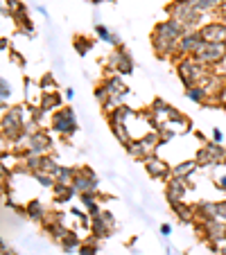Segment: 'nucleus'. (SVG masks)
<instances>
[{
	"mask_svg": "<svg viewBox=\"0 0 226 255\" xmlns=\"http://www.w3.org/2000/svg\"><path fill=\"white\" fill-rule=\"evenodd\" d=\"M186 34L183 25L174 18H168L163 23H159L152 32V45H154V52L159 57H170V54H177L179 50V41Z\"/></svg>",
	"mask_w": 226,
	"mask_h": 255,
	"instance_id": "obj_1",
	"label": "nucleus"
},
{
	"mask_svg": "<svg viewBox=\"0 0 226 255\" xmlns=\"http://www.w3.org/2000/svg\"><path fill=\"white\" fill-rule=\"evenodd\" d=\"M177 72H179V77H181V82L186 84V88L202 86V84L208 79V75H211L208 68L204 66L202 61H197L195 57H183L177 66Z\"/></svg>",
	"mask_w": 226,
	"mask_h": 255,
	"instance_id": "obj_2",
	"label": "nucleus"
},
{
	"mask_svg": "<svg viewBox=\"0 0 226 255\" xmlns=\"http://www.w3.org/2000/svg\"><path fill=\"white\" fill-rule=\"evenodd\" d=\"M50 127H52L57 133H61L63 138H70L72 133H77L79 122H77V116H75V111H72L70 106H63V109H59V111L52 113Z\"/></svg>",
	"mask_w": 226,
	"mask_h": 255,
	"instance_id": "obj_3",
	"label": "nucleus"
},
{
	"mask_svg": "<svg viewBox=\"0 0 226 255\" xmlns=\"http://www.w3.org/2000/svg\"><path fill=\"white\" fill-rule=\"evenodd\" d=\"M204 48H206V41H204L202 32H199V29H190V32H186L181 36V41H179L177 54L179 57H197Z\"/></svg>",
	"mask_w": 226,
	"mask_h": 255,
	"instance_id": "obj_4",
	"label": "nucleus"
},
{
	"mask_svg": "<svg viewBox=\"0 0 226 255\" xmlns=\"http://www.w3.org/2000/svg\"><path fill=\"white\" fill-rule=\"evenodd\" d=\"M72 188H75V192L79 194H88V192H97L100 190V178H97V174L93 172L91 167H77V176H75V183H72Z\"/></svg>",
	"mask_w": 226,
	"mask_h": 255,
	"instance_id": "obj_5",
	"label": "nucleus"
},
{
	"mask_svg": "<svg viewBox=\"0 0 226 255\" xmlns=\"http://www.w3.org/2000/svg\"><path fill=\"white\" fill-rule=\"evenodd\" d=\"M116 228H118V222H116V217H113V212L102 210L100 215L93 217L91 233L95 237H100V240H106L109 235H113V231H116Z\"/></svg>",
	"mask_w": 226,
	"mask_h": 255,
	"instance_id": "obj_6",
	"label": "nucleus"
},
{
	"mask_svg": "<svg viewBox=\"0 0 226 255\" xmlns=\"http://www.w3.org/2000/svg\"><path fill=\"white\" fill-rule=\"evenodd\" d=\"M188 181H190V178H177V176H170L168 181H165V199H168L170 206L183 203V199H186V192L190 190Z\"/></svg>",
	"mask_w": 226,
	"mask_h": 255,
	"instance_id": "obj_7",
	"label": "nucleus"
},
{
	"mask_svg": "<svg viewBox=\"0 0 226 255\" xmlns=\"http://www.w3.org/2000/svg\"><path fill=\"white\" fill-rule=\"evenodd\" d=\"M197 61H202L204 66H220L226 61V43H206V48L197 54Z\"/></svg>",
	"mask_w": 226,
	"mask_h": 255,
	"instance_id": "obj_8",
	"label": "nucleus"
},
{
	"mask_svg": "<svg viewBox=\"0 0 226 255\" xmlns=\"http://www.w3.org/2000/svg\"><path fill=\"white\" fill-rule=\"evenodd\" d=\"M143 163H145V172H147L152 178H159V181H168V178L172 176V167H170L165 160H161L156 154L149 156V158H145Z\"/></svg>",
	"mask_w": 226,
	"mask_h": 255,
	"instance_id": "obj_9",
	"label": "nucleus"
},
{
	"mask_svg": "<svg viewBox=\"0 0 226 255\" xmlns=\"http://www.w3.org/2000/svg\"><path fill=\"white\" fill-rule=\"evenodd\" d=\"M199 32H202L206 43H226V23H222V20H213L208 25H202Z\"/></svg>",
	"mask_w": 226,
	"mask_h": 255,
	"instance_id": "obj_10",
	"label": "nucleus"
},
{
	"mask_svg": "<svg viewBox=\"0 0 226 255\" xmlns=\"http://www.w3.org/2000/svg\"><path fill=\"white\" fill-rule=\"evenodd\" d=\"M61 104H63V100H61V95H59L57 91H54V93H43V91H41L39 109H41V111H43V113L59 111V109H61Z\"/></svg>",
	"mask_w": 226,
	"mask_h": 255,
	"instance_id": "obj_11",
	"label": "nucleus"
},
{
	"mask_svg": "<svg viewBox=\"0 0 226 255\" xmlns=\"http://www.w3.org/2000/svg\"><path fill=\"white\" fill-rule=\"evenodd\" d=\"M45 215H48V210H45V206L39 199H32V201L25 203V217H27V219H32V222H43Z\"/></svg>",
	"mask_w": 226,
	"mask_h": 255,
	"instance_id": "obj_12",
	"label": "nucleus"
},
{
	"mask_svg": "<svg viewBox=\"0 0 226 255\" xmlns=\"http://www.w3.org/2000/svg\"><path fill=\"white\" fill-rule=\"evenodd\" d=\"M199 169V165H197V160H183V163H179V165H174L172 167V176H177V178H190L195 172Z\"/></svg>",
	"mask_w": 226,
	"mask_h": 255,
	"instance_id": "obj_13",
	"label": "nucleus"
},
{
	"mask_svg": "<svg viewBox=\"0 0 226 255\" xmlns=\"http://www.w3.org/2000/svg\"><path fill=\"white\" fill-rule=\"evenodd\" d=\"M172 208V212L181 219V224H193L195 222V206H190V203H177V206H170Z\"/></svg>",
	"mask_w": 226,
	"mask_h": 255,
	"instance_id": "obj_14",
	"label": "nucleus"
},
{
	"mask_svg": "<svg viewBox=\"0 0 226 255\" xmlns=\"http://www.w3.org/2000/svg\"><path fill=\"white\" fill-rule=\"evenodd\" d=\"M59 244H61L63 253H72V251H79V246L84 244V240L75 231H66V235H63V240L59 242Z\"/></svg>",
	"mask_w": 226,
	"mask_h": 255,
	"instance_id": "obj_15",
	"label": "nucleus"
},
{
	"mask_svg": "<svg viewBox=\"0 0 226 255\" xmlns=\"http://www.w3.org/2000/svg\"><path fill=\"white\" fill-rule=\"evenodd\" d=\"M75 176H77V167H70V165H61L54 174V181L61 185H72L75 183Z\"/></svg>",
	"mask_w": 226,
	"mask_h": 255,
	"instance_id": "obj_16",
	"label": "nucleus"
},
{
	"mask_svg": "<svg viewBox=\"0 0 226 255\" xmlns=\"http://www.w3.org/2000/svg\"><path fill=\"white\" fill-rule=\"evenodd\" d=\"M111 131H113V135H116V140L122 144V147H129L131 144V133H129V129H127V125L125 122H111Z\"/></svg>",
	"mask_w": 226,
	"mask_h": 255,
	"instance_id": "obj_17",
	"label": "nucleus"
},
{
	"mask_svg": "<svg viewBox=\"0 0 226 255\" xmlns=\"http://www.w3.org/2000/svg\"><path fill=\"white\" fill-rule=\"evenodd\" d=\"M186 97L197 102V104H206V102H211L213 95L204 86H190V88H186Z\"/></svg>",
	"mask_w": 226,
	"mask_h": 255,
	"instance_id": "obj_18",
	"label": "nucleus"
},
{
	"mask_svg": "<svg viewBox=\"0 0 226 255\" xmlns=\"http://www.w3.org/2000/svg\"><path fill=\"white\" fill-rule=\"evenodd\" d=\"M54 201L57 203H66L70 201L72 197H77V192H75V188L72 185H61V183H54Z\"/></svg>",
	"mask_w": 226,
	"mask_h": 255,
	"instance_id": "obj_19",
	"label": "nucleus"
},
{
	"mask_svg": "<svg viewBox=\"0 0 226 255\" xmlns=\"http://www.w3.org/2000/svg\"><path fill=\"white\" fill-rule=\"evenodd\" d=\"M77 253L79 255H97V253H100V242H97V237L93 235V233L86 237V240H84V244L79 246Z\"/></svg>",
	"mask_w": 226,
	"mask_h": 255,
	"instance_id": "obj_20",
	"label": "nucleus"
},
{
	"mask_svg": "<svg viewBox=\"0 0 226 255\" xmlns=\"http://www.w3.org/2000/svg\"><path fill=\"white\" fill-rule=\"evenodd\" d=\"M72 45H75V52H77L79 57H86V54L93 50V39H86V36H75Z\"/></svg>",
	"mask_w": 226,
	"mask_h": 255,
	"instance_id": "obj_21",
	"label": "nucleus"
},
{
	"mask_svg": "<svg viewBox=\"0 0 226 255\" xmlns=\"http://www.w3.org/2000/svg\"><path fill=\"white\" fill-rule=\"evenodd\" d=\"M39 86H41V91H43V93H54V91H57V82H54V77L50 75V72L41 77Z\"/></svg>",
	"mask_w": 226,
	"mask_h": 255,
	"instance_id": "obj_22",
	"label": "nucleus"
},
{
	"mask_svg": "<svg viewBox=\"0 0 226 255\" xmlns=\"http://www.w3.org/2000/svg\"><path fill=\"white\" fill-rule=\"evenodd\" d=\"M95 34H97V36H100L102 41H106V43H109V39H111V34H113V32H111V29L106 27V25L95 23Z\"/></svg>",
	"mask_w": 226,
	"mask_h": 255,
	"instance_id": "obj_23",
	"label": "nucleus"
},
{
	"mask_svg": "<svg viewBox=\"0 0 226 255\" xmlns=\"http://www.w3.org/2000/svg\"><path fill=\"white\" fill-rule=\"evenodd\" d=\"M0 97H2V102H7L11 97V86H9V82H7V77L0 79Z\"/></svg>",
	"mask_w": 226,
	"mask_h": 255,
	"instance_id": "obj_24",
	"label": "nucleus"
},
{
	"mask_svg": "<svg viewBox=\"0 0 226 255\" xmlns=\"http://www.w3.org/2000/svg\"><path fill=\"white\" fill-rule=\"evenodd\" d=\"M217 219L226 222V199L224 201H217Z\"/></svg>",
	"mask_w": 226,
	"mask_h": 255,
	"instance_id": "obj_25",
	"label": "nucleus"
},
{
	"mask_svg": "<svg viewBox=\"0 0 226 255\" xmlns=\"http://www.w3.org/2000/svg\"><path fill=\"white\" fill-rule=\"evenodd\" d=\"M215 100H217V104H220V106H226V86L222 88L220 93H217V95H215Z\"/></svg>",
	"mask_w": 226,
	"mask_h": 255,
	"instance_id": "obj_26",
	"label": "nucleus"
},
{
	"mask_svg": "<svg viewBox=\"0 0 226 255\" xmlns=\"http://www.w3.org/2000/svg\"><path fill=\"white\" fill-rule=\"evenodd\" d=\"M222 140H224V133H222V129H213V142H217V144H222Z\"/></svg>",
	"mask_w": 226,
	"mask_h": 255,
	"instance_id": "obj_27",
	"label": "nucleus"
},
{
	"mask_svg": "<svg viewBox=\"0 0 226 255\" xmlns=\"http://www.w3.org/2000/svg\"><path fill=\"white\" fill-rule=\"evenodd\" d=\"M215 185L222 190V192H226V174H222V176L217 178V181H215Z\"/></svg>",
	"mask_w": 226,
	"mask_h": 255,
	"instance_id": "obj_28",
	"label": "nucleus"
},
{
	"mask_svg": "<svg viewBox=\"0 0 226 255\" xmlns=\"http://www.w3.org/2000/svg\"><path fill=\"white\" fill-rule=\"evenodd\" d=\"M161 235L170 237V235H172V226H170V224H163V226H161Z\"/></svg>",
	"mask_w": 226,
	"mask_h": 255,
	"instance_id": "obj_29",
	"label": "nucleus"
},
{
	"mask_svg": "<svg viewBox=\"0 0 226 255\" xmlns=\"http://www.w3.org/2000/svg\"><path fill=\"white\" fill-rule=\"evenodd\" d=\"M66 100H75V91L72 88H66Z\"/></svg>",
	"mask_w": 226,
	"mask_h": 255,
	"instance_id": "obj_30",
	"label": "nucleus"
},
{
	"mask_svg": "<svg viewBox=\"0 0 226 255\" xmlns=\"http://www.w3.org/2000/svg\"><path fill=\"white\" fill-rule=\"evenodd\" d=\"M217 255H226V242H222V246H220V253Z\"/></svg>",
	"mask_w": 226,
	"mask_h": 255,
	"instance_id": "obj_31",
	"label": "nucleus"
},
{
	"mask_svg": "<svg viewBox=\"0 0 226 255\" xmlns=\"http://www.w3.org/2000/svg\"><path fill=\"white\" fill-rule=\"evenodd\" d=\"M2 255H18V253H16V251H11V249H5V251H2Z\"/></svg>",
	"mask_w": 226,
	"mask_h": 255,
	"instance_id": "obj_32",
	"label": "nucleus"
}]
</instances>
